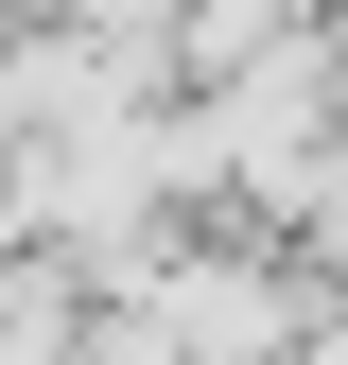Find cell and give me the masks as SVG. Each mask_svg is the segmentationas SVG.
<instances>
[{
  "label": "cell",
  "mask_w": 348,
  "mask_h": 365,
  "mask_svg": "<svg viewBox=\"0 0 348 365\" xmlns=\"http://www.w3.org/2000/svg\"><path fill=\"white\" fill-rule=\"evenodd\" d=\"M105 279H87V244H18L0 261V365H87L105 348Z\"/></svg>",
  "instance_id": "obj_1"
}]
</instances>
